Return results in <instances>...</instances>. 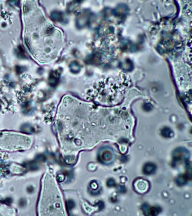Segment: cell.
<instances>
[{
    "instance_id": "obj_4",
    "label": "cell",
    "mask_w": 192,
    "mask_h": 216,
    "mask_svg": "<svg viewBox=\"0 0 192 216\" xmlns=\"http://www.w3.org/2000/svg\"><path fill=\"white\" fill-rule=\"evenodd\" d=\"M71 71L74 73H77L80 71L81 66L76 61L73 62L70 65Z\"/></svg>"
},
{
    "instance_id": "obj_2",
    "label": "cell",
    "mask_w": 192,
    "mask_h": 216,
    "mask_svg": "<svg viewBox=\"0 0 192 216\" xmlns=\"http://www.w3.org/2000/svg\"><path fill=\"white\" fill-rule=\"evenodd\" d=\"M88 14L86 12H83L78 16L77 18V25L79 28H83L85 25H86L87 22L88 20Z\"/></svg>"
},
{
    "instance_id": "obj_1",
    "label": "cell",
    "mask_w": 192,
    "mask_h": 216,
    "mask_svg": "<svg viewBox=\"0 0 192 216\" xmlns=\"http://www.w3.org/2000/svg\"><path fill=\"white\" fill-rule=\"evenodd\" d=\"M99 158L102 163L109 164L114 161L115 155L113 150L109 147L103 148L99 151Z\"/></svg>"
},
{
    "instance_id": "obj_3",
    "label": "cell",
    "mask_w": 192,
    "mask_h": 216,
    "mask_svg": "<svg viewBox=\"0 0 192 216\" xmlns=\"http://www.w3.org/2000/svg\"><path fill=\"white\" fill-rule=\"evenodd\" d=\"M63 14L61 12L55 11L51 14V17L54 20L58 22H62L64 20Z\"/></svg>"
}]
</instances>
